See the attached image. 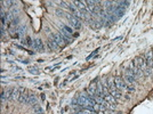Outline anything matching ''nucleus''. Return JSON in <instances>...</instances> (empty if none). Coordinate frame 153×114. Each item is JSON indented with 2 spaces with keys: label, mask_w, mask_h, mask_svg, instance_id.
<instances>
[{
  "label": "nucleus",
  "mask_w": 153,
  "mask_h": 114,
  "mask_svg": "<svg viewBox=\"0 0 153 114\" xmlns=\"http://www.w3.org/2000/svg\"><path fill=\"white\" fill-rule=\"evenodd\" d=\"M135 61L137 63V65H138V67L142 70L145 74H148V75H152L153 74V70L148 66V64H146V62L144 59V57H137V58H135Z\"/></svg>",
  "instance_id": "f257e3e1"
},
{
  "label": "nucleus",
  "mask_w": 153,
  "mask_h": 114,
  "mask_svg": "<svg viewBox=\"0 0 153 114\" xmlns=\"http://www.w3.org/2000/svg\"><path fill=\"white\" fill-rule=\"evenodd\" d=\"M66 17H67L69 22H70V25H71V26H72L73 28H76V30H79V28L81 27V23H80V21L78 20L77 17H74L72 14H67V15H66Z\"/></svg>",
  "instance_id": "f03ea898"
},
{
  "label": "nucleus",
  "mask_w": 153,
  "mask_h": 114,
  "mask_svg": "<svg viewBox=\"0 0 153 114\" xmlns=\"http://www.w3.org/2000/svg\"><path fill=\"white\" fill-rule=\"evenodd\" d=\"M124 79L129 84H133L136 80V75L130 69H126L124 70Z\"/></svg>",
  "instance_id": "7ed1b4c3"
},
{
  "label": "nucleus",
  "mask_w": 153,
  "mask_h": 114,
  "mask_svg": "<svg viewBox=\"0 0 153 114\" xmlns=\"http://www.w3.org/2000/svg\"><path fill=\"white\" fill-rule=\"evenodd\" d=\"M132 71L135 73V75H136V78H142L143 75H144V72L142 71L139 67H138V65H137V63H136V61L134 59V61L132 62V64H130V67H129Z\"/></svg>",
  "instance_id": "20e7f679"
},
{
  "label": "nucleus",
  "mask_w": 153,
  "mask_h": 114,
  "mask_svg": "<svg viewBox=\"0 0 153 114\" xmlns=\"http://www.w3.org/2000/svg\"><path fill=\"white\" fill-rule=\"evenodd\" d=\"M114 82H115V87L119 90H127L128 89V84H126V82H124L120 77L114 78Z\"/></svg>",
  "instance_id": "39448f33"
},
{
  "label": "nucleus",
  "mask_w": 153,
  "mask_h": 114,
  "mask_svg": "<svg viewBox=\"0 0 153 114\" xmlns=\"http://www.w3.org/2000/svg\"><path fill=\"white\" fill-rule=\"evenodd\" d=\"M24 91H25V89H24V88H22V87L15 88L14 91H13V95H12V99H13V100H18Z\"/></svg>",
  "instance_id": "423d86ee"
},
{
  "label": "nucleus",
  "mask_w": 153,
  "mask_h": 114,
  "mask_svg": "<svg viewBox=\"0 0 153 114\" xmlns=\"http://www.w3.org/2000/svg\"><path fill=\"white\" fill-rule=\"evenodd\" d=\"M53 39H54L56 41V43H57L58 46H62V47H64L65 46V40H64V38L63 36H62L61 33H54L53 34Z\"/></svg>",
  "instance_id": "0eeeda50"
},
{
  "label": "nucleus",
  "mask_w": 153,
  "mask_h": 114,
  "mask_svg": "<svg viewBox=\"0 0 153 114\" xmlns=\"http://www.w3.org/2000/svg\"><path fill=\"white\" fill-rule=\"evenodd\" d=\"M13 91H14V89H12V88H8V89H6V90H2V94H1V100L2 102H5L6 99H9V98L12 99Z\"/></svg>",
  "instance_id": "6e6552de"
},
{
  "label": "nucleus",
  "mask_w": 153,
  "mask_h": 114,
  "mask_svg": "<svg viewBox=\"0 0 153 114\" xmlns=\"http://www.w3.org/2000/svg\"><path fill=\"white\" fill-rule=\"evenodd\" d=\"M144 59L149 67H153V52H148L144 56Z\"/></svg>",
  "instance_id": "1a4fd4ad"
},
{
  "label": "nucleus",
  "mask_w": 153,
  "mask_h": 114,
  "mask_svg": "<svg viewBox=\"0 0 153 114\" xmlns=\"http://www.w3.org/2000/svg\"><path fill=\"white\" fill-rule=\"evenodd\" d=\"M33 47H34V49L39 50V52H43V50H45V46H43V42H42V40H41V39H37V40H34V42H33Z\"/></svg>",
  "instance_id": "9d476101"
},
{
  "label": "nucleus",
  "mask_w": 153,
  "mask_h": 114,
  "mask_svg": "<svg viewBox=\"0 0 153 114\" xmlns=\"http://www.w3.org/2000/svg\"><path fill=\"white\" fill-rule=\"evenodd\" d=\"M47 46H48L49 50H57L58 47H60L57 43H56V41L54 39H49L48 41H47Z\"/></svg>",
  "instance_id": "9b49d317"
},
{
  "label": "nucleus",
  "mask_w": 153,
  "mask_h": 114,
  "mask_svg": "<svg viewBox=\"0 0 153 114\" xmlns=\"http://www.w3.org/2000/svg\"><path fill=\"white\" fill-rule=\"evenodd\" d=\"M104 99H105V100H106V102H107V103H110V104H111V105H113V106H115V105H117V99H115V98H114L113 96H112V95H111V94H109V95H106V96H105V97H104Z\"/></svg>",
  "instance_id": "f8f14e48"
},
{
  "label": "nucleus",
  "mask_w": 153,
  "mask_h": 114,
  "mask_svg": "<svg viewBox=\"0 0 153 114\" xmlns=\"http://www.w3.org/2000/svg\"><path fill=\"white\" fill-rule=\"evenodd\" d=\"M85 4H86L87 9H89L92 13H94V10L96 8V1H86Z\"/></svg>",
  "instance_id": "ddd939ff"
},
{
  "label": "nucleus",
  "mask_w": 153,
  "mask_h": 114,
  "mask_svg": "<svg viewBox=\"0 0 153 114\" xmlns=\"http://www.w3.org/2000/svg\"><path fill=\"white\" fill-rule=\"evenodd\" d=\"M27 98H29V95H27V93H26V90L24 91L23 94H22V96L20 97V99H18V102L20 103H27Z\"/></svg>",
  "instance_id": "4468645a"
},
{
  "label": "nucleus",
  "mask_w": 153,
  "mask_h": 114,
  "mask_svg": "<svg viewBox=\"0 0 153 114\" xmlns=\"http://www.w3.org/2000/svg\"><path fill=\"white\" fill-rule=\"evenodd\" d=\"M26 104H37V97H36V95H33V94H30L29 95V98H27V103Z\"/></svg>",
  "instance_id": "2eb2a0df"
},
{
  "label": "nucleus",
  "mask_w": 153,
  "mask_h": 114,
  "mask_svg": "<svg viewBox=\"0 0 153 114\" xmlns=\"http://www.w3.org/2000/svg\"><path fill=\"white\" fill-rule=\"evenodd\" d=\"M111 95L115 98V99H119V98L121 97V94H120V91L118 90V88H114V89H112L111 90Z\"/></svg>",
  "instance_id": "dca6fc26"
},
{
  "label": "nucleus",
  "mask_w": 153,
  "mask_h": 114,
  "mask_svg": "<svg viewBox=\"0 0 153 114\" xmlns=\"http://www.w3.org/2000/svg\"><path fill=\"white\" fill-rule=\"evenodd\" d=\"M33 111H34V113H36V114H42L43 113L42 107L40 105H38V104H34V105H33Z\"/></svg>",
  "instance_id": "f3484780"
},
{
  "label": "nucleus",
  "mask_w": 153,
  "mask_h": 114,
  "mask_svg": "<svg viewBox=\"0 0 153 114\" xmlns=\"http://www.w3.org/2000/svg\"><path fill=\"white\" fill-rule=\"evenodd\" d=\"M22 43H23V45H25V46H27V47H31V46H33L32 39H31L30 37H26V39H24L23 41H22Z\"/></svg>",
  "instance_id": "a211bd4d"
},
{
  "label": "nucleus",
  "mask_w": 153,
  "mask_h": 114,
  "mask_svg": "<svg viewBox=\"0 0 153 114\" xmlns=\"http://www.w3.org/2000/svg\"><path fill=\"white\" fill-rule=\"evenodd\" d=\"M26 31V26L25 25H22V26H20L17 28V32H18V36H22V34H23L24 32H25Z\"/></svg>",
  "instance_id": "6ab92c4d"
},
{
  "label": "nucleus",
  "mask_w": 153,
  "mask_h": 114,
  "mask_svg": "<svg viewBox=\"0 0 153 114\" xmlns=\"http://www.w3.org/2000/svg\"><path fill=\"white\" fill-rule=\"evenodd\" d=\"M1 4H2V7H12V5H14L15 4V2L14 1H2L1 2Z\"/></svg>",
  "instance_id": "aec40b11"
},
{
  "label": "nucleus",
  "mask_w": 153,
  "mask_h": 114,
  "mask_svg": "<svg viewBox=\"0 0 153 114\" xmlns=\"http://www.w3.org/2000/svg\"><path fill=\"white\" fill-rule=\"evenodd\" d=\"M29 71H30L32 74H36V75H38V74L40 73V72H39V70L37 69V67H33V66H32V67H30V69H29Z\"/></svg>",
  "instance_id": "412c9836"
},
{
  "label": "nucleus",
  "mask_w": 153,
  "mask_h": 114,
  "mask_svg": "<svg viewBox=\"0 0 153 114\" xmlns=\"http://www.w3.org/2000/svg\"><path fill=\"white\" fill-rule=\"evenodd\" d=\"M63 28L65 31H66V32L69 33V34H72L73 33V31H72V28H71L70 26H67V25H63Z\"/></svg>",
  "instance_id": "4be33fe9"
},
{
  "label": "nucleus",
  "mask_w": 153,
  "mask_h": 114,
  "mask_svg": "<svg viewBox=\"0 0 153 114\" xmlns=\"http://www.w3.org/2000/svg\"><path fill=\"white\" fill-rule=\"evenodd\" d=\"M97 52H98V49H96V50H94V52L92 53V55H89L88 57H87V61H89V59H90V58H92V57H93L94 55H95V54H96V53H97Z\"/></svg>",
  "instance_id": "5701e85b"
},
{
  "label": "nucleus",
  "mask_w": 153,
  "mask_h": 114,
  "mask_svg": "<svg viewBox=\"0 0 153 114\" xmlns=\"http://www.w3.org/2000/svg\"><path fill=\"white\" fill-rule=\"evenodd\" d=\"M56 14H57L58 16H64V13H63V10H61V9H57V10H56Z\"/></svg>",
  "instance_id": "b1692460"
},
{
  "label": "nucleus",
  "mask_w": 153,
  "mask_h": 114,
  "mask_svg": "<svg viewBox=\"0 0 153 114\" xmlns=\"http://www.w3.org/2000/svg\"><path fill=\"white\" fill-rule=\"evenodd\" d=\"M61 6H62V7H66V4H65L64 1H62L61 2Z\"/></svg>",
  "instance_id": "393cba45"
},
{
  "label": "nucleus",
  "mask_w": 153,
  "mask_h": 114,
  "mask_svg": "<svg viewBox=\"0 0 153 114\" xmlns=\"http://www.w3.org/2000/svg\"><path fill=\"white\" fill-rule=\"evenodd\" d=\"M41 99H42V100L46 99V96H45V95H41Z\"/></svg>",
  "instance_id": "a878e982"
}]
</instances>
